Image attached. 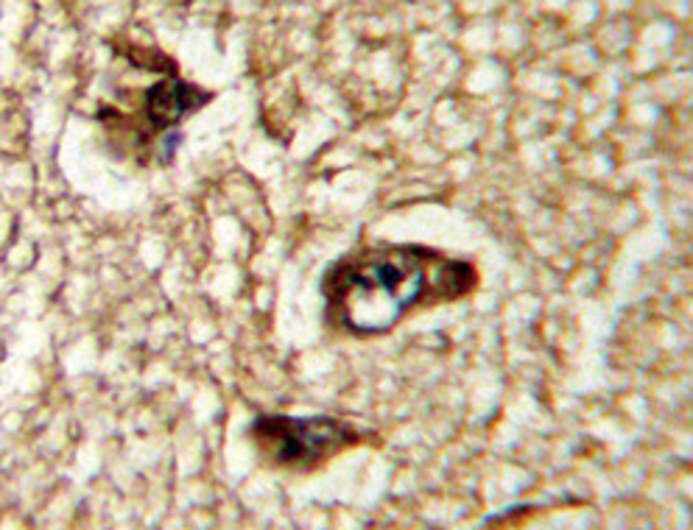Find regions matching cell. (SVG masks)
I'll return each instance as SVG.
<instances>
[{
    "label": "cell",
    "instance_id": "6da1fadb",
    "mask_svg": "<svg viewBox=\"0 0 693 530\" xmlns=\"http://www.w3.org/2000/svg\"><path fill=\"white\" fill-rule=\"evenodd\" d=\"M476 262L423 243L358 246L324 271V319L350 338H377L420 310L476 294Z\"/></svg>",
    "mask_w": 693,
    "mask_h": 530
},
{
    "label": "cell",
    "instance_id": "7a4b0ae2",
    "mask_svg": "<svg viewBox=\"0 0 693 530\" xmlns=\"http://www.w3.org/2000/svg\"><path fill=\"white\" fill-rule=\"evenodd\" d=\"M260 458L274 469L317 471L331 464L336 455L375 441L361 427L333 416H285V413H260L249 427Z\"/></svg>",
    "mask_w": 693,
    "mask_h": 530
}]
</instances>
